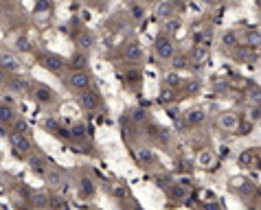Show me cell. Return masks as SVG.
Segmentation results:
<instances>
[{
	"label": "cell",
	"mask_w": 261,
	"mask_h": 210,
	"mask_svg": "<svg viewBox=\"0 0 261 210\" xmlns=\"http://www.w3.org/2000/svg\"><path fill=\"white\" fill-rule=\"evenodd\" d=\"M64 85L70 92H84V90H95V79L88 70H70L68 75H64Z\"/></svg>",
	"instance_id": "cell-1"
},
{
	"label": "cell",
	"mask_w": 261,
	"mask_h": 210,
	"mask_svg": "<svg viewBox=\"0 0 261 210\" xmlns=\"http://www.w3.org/2000/svg\"><path fill=\"white\" fill-rule=\"evenodd\" d=\"M35 59H38V64L44 70L53 72L57 77H64V70L68 66V62L64 59V57H60L57 53H48V50H38V53H35Z\"/></svg>",
	"instance_id": "cell-2"
},
{
	"label": "cell",
	"mask_w": 261,
	"mask_h": 210,
	"mask_svg": "<svg viewBox=\"0 0 261 210\" xmlns=\"http://www.w3.org/2000/svg\"><path fill=\"white\" fill-rule=\"evenodd\" d=\"M9 147L16 160H27L33 151V142L29 134H9Z\"/></svg>",
	"instance_id": "cell-3"
},
{
	"label": "cell",
	"mask_w": 261,
	"mask_h": 210,
	"mask_svg": "<svg viewBox=\"0 0 261 210\" xmlns=\"http://www.w3.org/2000/svg\"><path fill=\"white\" fill-rule=\"evenodd\" d=\"M29 97H31L38 105H55L57 103V94L53 92V88H48L46 83H38V81H31V90H29Z\"/></svg>",
	"instance_id": "cell-4"
},
{
	"label": "cell",
	"mask_w": 261,
	"mask_h": 210,
	"mask_svg": "<svg viewBox=\"0 0 261 210\" xmlns=\"http://www.w3.org/2000/svg\"><path fill=\"white\" fill-rule=\"evenodd\" d=\"M77 105L82 107L84 112H99L103 107V99L99 97L97 90H84V92H77Z\"/></svg>",
	"instance_id": "cell-5"
},
{
	"label": "cell",
	"mask_w": 261,
	"mask_h": 210,
	"mask_svg": "<svg viewBox=\"0 0 261 210\" xmlns=\"http://www.w3.org/2000/svg\"><path fill=\"white\" fill-rule=\"evenodd\" d=\"M154 53L158 57V62H171V57L176 55V46L173 40L167 33H158V38L154 42Z\"/></svg>",
	"instance_id": "cell-6"
},
{
	"label": "cell",
	"mask_w": 261,
	"mask_h": 210,
	"mask_svg": "<svg viewBox=\"0 0 261 210\" xmlns=\"http://www.w3.org/2000/svg\"><path fill=\"white\" fill-rule=\"evenodd\" d=\"M0 68L7 70L9 75H20L22 72V62L20 57L9 48H0Z\"/></svg>",
	"instance_id": "cell-7"
},
{
	"label": "cell",
	"mask_w": 261,
	"mask_h": 210,
	"mask_svg": "<svg viewBox=\"0 0 261 210\" xmlns=\"http://www.w3.org/2000/svg\"><path fill=\"white\" fill-rule=\"evenodd\" d=\"M5 90L16 94V97H29V90H31V81L22 75H9L5 83Z\"/></svg>",
	"instance_id": "cell-8"
},
{
	"label": "cell",
	"mask_w": 261,
	"mask_h": 210,
	"mask_svg": "<svg viewBox=\"0 0 261 210\" xmlns=\"http://www.w3.org/2000/svg\"><path fill=\"white\" fill-rule=\"evenodd\" d=\"M75 44H77V50H82V53L88 55L92 48H95L97 44V38H95V33L90 31V28H86L82 26L79 31H75Z\"/></svg>",
	"instance_id": "cell-9"
},
{
	"label": "cell",
	"mask_w": 261,
	"mask_h": 210,
	"mask_svg": "<svg viewBox=\"0 0 261 210\" xmlns=\"http://www.w3.org/2000/svg\"><path fill=\"white\" fill-rule=\"evenodd\" d=\"M18 118L16 110H13V105L9 103V101H0V132H9L11 123Z\"/></svg>",
	"instance_id": "cell-10"
},
{
	"label": "cell",
	"mask_w": 261,
	"mask_h": 210,
	"mask_svg": "<svg viewBox=\"0 0 261 210\" xmlns=\"http://www.w3.org/2000/svg\"><path fill=\"white\" fill-rule=\"evenodd\" d=\"M27 162H29V169H31L35 175H40V177H44L46 173H48V160L44 156H38V154H33V156H29L27 158Z\"/></svg>",
	"instance_id": "cell-11"
},
{
	"label": "cell",
	"mask_w": 261,
	"mask_h": 210,
	"mask_svg": "<svg viewBox=\"0 0 261 210\" xmlns=\"http://www.w3.org/2000/svg\"><path fill=\"white\" fill-rule=\"evenodd\" d=\"M123 57H125L127 62H132V64H136V62H143V46L139 44V42H127L125 44V48H123Z\"/></svg>",
	"instance_id": "cell-12"
},
{
	"label": "cell",
	"mask_w": 261,
	"mask_h": 210,
	"mask_svg": "<svg viewBox=\"0 0 261 210\" xmlns=\"http://www.w3.org/2000/svg\"><path fill=\"white\" fill-rule=\"evenodd\" d=\"M95 193H97L95 182H92L88 175H84L82 179H79V197H82V199H90V197H95Z\"/></svg>",
	"instance_id": "cell-13"
},
{
	"label": "cell",
	"mask_w": 261,
	"mask_h": 210,
	"mask_svg": "<svg viewBox=\"0 0 261 210\" xmlns=\"http://www.w3.org/2000/svg\"><path fill=\"white\" fill-rule=\"evenodd\" d=\"M31 208H48V193L46 191H31L27 195Z\"/></svg>",
	"instance_id": "cell-14"
},
{
	"label": "cell",
	"mask_w": 261,
	"mask_h": 210,
	"mask_svg": "<svg viewBox=\"0 0 261 210\" xmlns=\"http://www.w3.org/2000/svg\"><path fill=\"white\" fill-rule=\"evenodd\" d=\"M68 132H70V140H84L88 136V125L84 121H77L68 127Z\"/></svg>",
	"instance_id": "cell-15"
},
{
	"label": "cell",
	"mask_w": 261,
	"mask_h": 210,
	"mask_svg": "<svg viewBox=\"0 0 261 210\" xmlns=\"http://www.w3.org/2000/svg\"><path fill=\"white\" fill-rule=\"evenodd\" d=\"M68 64H70V70H86L88 68V55L82 53V50H77V53H72Z\"/></svg>",
	"instance_id": "cell-16"
},
{
	"label": "cell",
	"mask_w": 261,
	"mask_h": 210,
	"mask_svg": "<svg viewBox=\"0 0 261 210\" xmlns=\"http://www.w3.org/2000/svg\"><path fill=\"white\" fill-rule=\"evenodd\" d=\"M121 79H123V81H125L127 85H132V88H136V85H139V83L143 81V72H141L139 68H129V70L123 72Z\"/></svg>",
	"instance_id": "cell-17"
},
{
	"label": "cell",
	"mask_w": 261,
	"mask_h": 210,
	"mask_svg": "<svg viewBox=\"0 0 261 210\" xmlns=\"http://www.w3.org/2000/svg\"><path fill=\"white\" fill-rule=\"evenodd\" d=\"M13 53H31L33 50V44H31V40L27 38V35H18L16 40H13Z\"/></svg>",
	"instance_id": "cell-18"
},
{
	"label": "cell",
	"mask_w": 261,
	"mask_h": 210,
	"mask_svg": "<svg viewBox=\"0 0 261 210\" xmlns=\"http://www.w3.org/2000/svg\"><path fill=\"white\" fill-rule=\"evenodd\" d=\"M237 123H239V118L235 116V114H222L220 116V127L222 129H237Z\"/></svg>",
	"instance_id": "cell-19"
},
{
	"label": "cell",
	"mask_w": 261,
	"mask_h": 210,
	"mask_svg": "<svg viewBox=\"0 0 261 210\" xmlns=\"http://www.w3.org/2000/svg\"><path fill=\"white\" fill-rule=\"evenodd\" d=\"M27 132H29L27 121L24 118H16L11 123V127H9V132H7V134H27Z\"/></svg>",
	"instance_id": "cell-20"
},
{
	"label": "cell",
	"mask_w": 261,
	"mask_h": 210,
	"mask_svg": "<svg viewBox=\"0 0 261 210\" xmlns=\"http://www.w3.org/2000/svg\"><path fill=\"white\" fill-rule=\"evenodd\" d=\"M50 9H53V0H35V5H33L35 13H48Z\"/></svg>",
	"instance_id": "cell-21"
},
{
	"label": "cell",
	"mask_w": 261,
	"mask_h": 210,
	"mask_svg": "<svg viewBox=\"0 0 261 210\" xmlns=\"http://www.w3.org/2000/svg\"><path fill=\"white\" fill-rule=\"evenodd\" d=\"M204 121V112L202 110H191L187 114V123H191V125H198V123Z\"/></svg>",
	"instance_id": "cell-22"
},
{
	"label": "cell",
	"mask_w": 261,
	"mask_h": 210,
	"mask_svg": "<svg viewBox=\"0 0 261 210\" xmlns=\"http://www.w3.org/2000/svg\"><path fill=\"white\" fill-rule=\"evenodd\" d=\"M171 64H173V68H176V70H180V68H187L189 59H187V55H173L171 57Z\"/></svg>",
	"instance_id": "cell-23"
},
{
	"label": "cell",
	"mask_w": 261,
	"mask_h": 210,
	"mask_svg": "<svg viewBox=\"0 0 261 210\" xmlns=\"http://www.w3.org/2000/svg\"><path fill=\"white\" fill-rule=\"evenodd\" d=\"M171 9H173L171 3H163L161 7H158V16H161L163 20H169L171 18Z\"/></svg>",
	"instance_id": "cell-24"
},
{
	"label": "cell",
	"mask_w": 261,
	"mask_h": 210,
	"mask_svg": "<svg viewBox=\"0 0 261 210\" xmlns=\"http://www.w3.org/2000/svg\"><path fill=\"white\" fill-rule=\"evenodd\" d=\"M139 162L141 164H151L154 162V154H151L149 149H141L139 151Z\"/></svg>",
	"instance_id": "cell-25"
},
{
	"label": "cell",
	"mask_w": 261,
	"mask_h": 210,
	"mask_svg": "<svg viewBox=\"0 0 261 210\" xmlns=\"http://www.w3.org/2000/svg\"><path fill=\"white\" fill-rule=\"evenodd\" d=\"M143 16H145V7L141 3H134L132 5V18L134 20H143Z\"/></svg>",
	"instance_id": "cell-26"
},
{
	"label": "cell",
	"mask_w": 261,
	"mask_h": 210,
	"mask_svg": "<svg viewBox=\"0 0 261 210\" xmlns=\"http://www.w3.org/2000/svg\"><path fill=\"white\" fill-rule=\"evenodd\" d=\"M165 81H167V88H178L180 77H178V75H173V72H171V75H167Z\"/></svg>",
	"instance_id": "cell-27"
},
{
	"label": "cell",
	"mask_w": 261,
	"mask_h": 210,
	"mask_svg": "<svg viewBox=\"0 0 261 210\" xmlns=\"http://www.w3.org/2000/svg\"><path fill=\"white\" fill-rule=\"evenodd\" d=\"M7 79H9V72L0 68V88H5V83H7Z\"/></svg>",
	"instance_id": "cell-28"
},
{
	"label": "cell",
	"mask_w": 261,
	"mask_h": 210,
	"mask_svg": "<svg viewBox=\"0 0 261 210\" xmlns=\"http://www.w3.org/2000/svg\"><path fill=\"white\" fill-rule=\"evenodd\" d=\"M235 42H237L235 35L233 33H226V38H224V44H235Z\"/></svg>",
	"instance_id": "cell-29"
},
{
	"label": "cell",
	"mask_w": 261,
	"mask_h": 210,
	"mask_svg": "<svg viewBox=\"0 0 261 210\" xmlns=\"http://www.w3.org/2000/svg\"><path fill=\"white\" fill-rule=\"evenodd\" d=\"M143 3H147V5H151V3H156V0H141V5H143Z\"/></svg>",
	"instance_id": "cell-30"
},
{
	"label": "cell",
	"mask_w": 261,
	"mask_h": 210,
	"mask_svg": "<svg viewBox=\"0 0 261 210\" xmlns=\"http://www.w3.org/2000/svg\"><path fill=\"white\" fill-rule=\"evenodd\" d=\"M31 210H50V208H31Z\"/></svg>",
	"instance_id": "cell-31"
},
{
	"label": "cell",
	"mask_w": 261,
	"mask_h": 210,
	"mask_svg": "<svg viewBox=\"0 0 261 210\" xmlns=\"http://www.w3.org/2000/svg\"><path fill=\"white\" fill-rule=\"evenodd\" d=\"M84 3H86V5H90V3H95V0H84Z\"/></svg>",
	"instance_id": "cell-32"
}]
</instances>
